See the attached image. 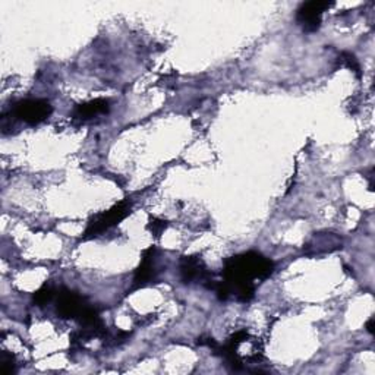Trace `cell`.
<instances>
[{
  "mask_svg": "<svg viewBox=\"0 0 375 375\" xmlns=\"http://www.w3.org/2000/svg\"><path fill=\"white\" fill-rule=\"evenodd\" d=\"M339 248H342V239L339 236L335 233L326 232V233H315L314 238L305 245L303 251L308 255H314L336 251Z\"/></svg>",
  "mask_w": 375,
  "mask_h": 375,
  "instance_id": "52a82bcc",
  "label": "cell"
},
{
  "mask_svg": "<svg viewBox=\"0 0 375 375\" xmlns=\"http://www.w3.org/2000/svg\"><path fill=\"white\" fill-rule=\"evenodd\" d=\"M131 207H132V204H131L129 198H127V200L120 201L119 204L113 205L112 208H110V210L94 216L88 221V226L84 232V239L95 238V236H100L106 230L119 225L122 220H125L131 214Z\"/></svg>",
  "mask_w": 375,
  "mask_h": 375,
  "instance_id": "7a4b0ae2",
  "label": "cell"
},
{
  "mask_svg": "<svg viewBox=\"0 0 375 375\" xmlns=\"http://www.w3.org/2000/svg\"><path fill=\"white\" fill-rule=\"evenodd\" d=\"M88 305L86 303V299L81 295L75 294V292L63 289L61 294H58V305L56 312L61 318L69 319V318H79Z\"/></svg>",
  "mask_w": 375,
  "mask_h": 375,
  "instance_id": "8992f818",
  "label": "cell"
},
{
  "mask_svg": "<svg viewBox=\"0 0 375 375\" xmlns=\"http://www.w3.org/2000/svg\"><path fill=\"white\" fill-rule=\"evenodd\" d=\"M54 295H56V290L49 285H45L34 294V303L37 307H45V305H47L53 299Z\"/></svg>",
  "mask_w": 375,
  "mask_h": 375,
  "instance_id": "30bf717a",
  "label": "cell"
},
{
  "mask_svg": "<svg viewBox=\"0 0 375 375\" xmlns=\"http://www.w3.org/2000/svg\"><path fill=\"white\" fill-rule=\"evenodd\" d=\"M147 228L154 236H160L166 230V228H168V221L160 220V218H152Z\"/></svg>",
  "mask_w": 375,
  "mask_h": 375,
  "instance_id": "7c38bea8",
  "label": "cell"
},
{
  "mask_svg": "<svg viewBox=\"0 0 375 375\" xmlns=\"http://www.w3.org/2000/svg\"><path fill=\"white\" fill-rule=\"evenodd\" d=\"M109 110H110L109 100L95 99V100L77 106L74 110V116L77 119H81V120H88V119H93L99 115L109 113Z\"/></svg>",
  "mask_w": 375,
  "mask_h": 375,
  "instance_id": "9c48e42d",
  "label": "cell"
},
{
  "mask_svg": "<svg viewBox=\"0 0 375 375\" xmlns=\"http://www.w3.org/2000/svg\"><path fill=\"white\" fill-rule=\"evenodd\" d=\"M344 58H346L347 66H349V67L352 69V71H355L358 77H360V67H359V63H358V61L355 59L353 54H351V53H344Z\"/></svg>",
  "mask_w": 375,
  "mask_h": 375,
  "instance_id": "4fadbf2b",
  "label": "cell"
},
{
  "mask_svg": "<svg viewBox=\"0 0 375 375\" xmlns=\"http://www.w3.org/2000/svg\"><path fill=\"white\" fill-rule=\"evenodd\" d=\"M179 271H180V279H182L185 285L197 282V283L204 285L207 289L214 290L218 282L214 279L213 273L207 270L202 258L198 255H189L180 260Z\"/></svg>",
  "mask_w": 375,
  "mask_h": 375,
  "instance_id": "3957f363",
  "label": "cell"
},
{
  "mask_svg": "<svg viewBox=\"0 0 375 375\" xmlns=\"http://www.w3.org/2000/svg\"><path fill=\"white\" fill-rule=\"evenodd\" d=\"M333 3L321 2V0H311L302 3L296 12V21L305 33H315L321 26L323 13L331 8Z\"/></svg>",
  "mask_w": 375,
  "mask_h": 375,
  "instance_id": "5b68a950",
  "label": "cell"
},
{
  "mask_svg": "<svg viewBox=\"0 0 375 375\" xmlns=\"http://www.w3.org/2000/svg\"><path fill=\"white\" fill-rule=\"evenodd\" d=\"M53 112V107L47 100H22L13 107V116L17 119L29 123V125H38L49 119Z\"/></svg>",
  "mask_w": 375,
  "mask_h": 375,
  "instance_id": "277c9868",
  "label": "cell"
},
{
  "mask_svg": "<svg viewBox=\"0 0 375 375\" xmlns=\"http://www.w3.org/2000/svg\"><path fill=\"white\" fill-rule=\"evenodd\" d=\"M367 330H368V333H371V335H374V319L372 318L367 323Z\"/></svg>",
  "mask_w": 375,
  "mask_h": 375,
  "instance_id": "5bb4252c",
  "label": "cell"
},
{
  "mask_svg": "<svg viewBox=\"0 0 375 375\" xmlns=\"http://www.w3.org/2000/svg\"><path fill=\"white\" fill-rule=\"evenodd\" d=\"M154 254H156L154 246L145 249V251L143 253L141 264H140V267L136 269L135 276H134V286L135 287H143L156 277Z\"/></svg>",
  "mask_w": 375,
  "mask_h": 375,
  "instance_id": "ba28073f",
  "label": "cell"
},
{
  "mask_svg": "<svg viewBox=\"0 0 375 375\" xmlns=\"http://www.w3.org/2000/svg\"><path fill=\"white\" fill-rule=\"evenodd\" d=\"M274 264L264 255L249 251L230 257L225 262L223 279L218 280L214 290L220 301L232 296L248 303L255 296L254 280H266L273 274Z\"/></svg>",
  "mask_w": 375,
  "mask_h": 375,
  "instance_id": "6da1fadb",
  "label": "cell"
},
{
  "mask_svg": "<svg viewBox=\"0 0 375 375\" xmlns=\"http://www.w3.org/2000/svg\"><path fill=\"white\" fill-rule=\"evenodd\" d=\"M15 356L12 353L3 351L2 352V358H0V368H2V374L3 375H9L15 372Z\"/></svg>",
  "mask_w": 375,
  "mask_h": 375,
  "instance_id": "8fae6325",
  "label": "cell"
}]
</instances>
